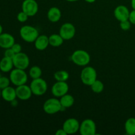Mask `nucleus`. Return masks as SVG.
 Wrapping results in <instances>:
<instances>
[{
    "label": "nucleus",
    "instance_id": "27",
    "mask_svg": "<svg viewBox=\"0 0 135 135\" xmlns=\"http://www.w3.org/2000/svg\"><path fill=\"white\" fill-rule=\"evenodd\" d=\"M131 25L132 24L131 23L129 20L120 22V27L124 31H127V30H130V28H131Z\"/></svg>",
    "mask_w": 135,
    "mask_h": 135
},
{
    "label": "nucleus",
    "instance_id": "38",
    "mask_svg": "<svg viewBox=\"0 0 135 135\" xmlns=\"http://www.w3.org/2000/svg\"><path fill=\"white\" fill-rule=\"evenodd\" d=\"M1 76H1V74H0V78H1Z\"/></svg>",
    "mask_w": 135,
    "mask_h": 135
},
{
    "label": "nucleus",
    "instance_id": "11",
    "mask_svg": "<svg viewBox=\"0 0 135 135\" xmlns=\"http://www.w3.org/2000/svg\"><path fill=\"white\" fill-rule=\"evenodd\" d=\"M80 123L75 118H69L65 121L63 125V129L67 134H75L79 131Z\"/></svg>",
    "mask_w": 135,
    "mask_h": 135
},
{
    "label": "nucleus",
    "instance_id": "17",
    "mask_svg": "<svg viewBox=\"0 0 135 135\" xmlns=\"http://www.w3.org/2000/svg\"><path fill=\"white\" fill-rule=\"evenodd\" d=\"M34 43V46L37 50H39V51H43V50H46L47 46L50 45L49 37L45 34L39 35Z\"/></svg>",
    "mask_w": 135,
    "mask_h": 135
},
{
    "label": "nucleus",
    "instance_id": "7",
    "mask_svg": "<svg viewBox=\"0 0 135 135\" xmlns=\"http://www.w3.org/2000/svg\"><path fill=\"white\" fill-rule=\"evenodd\" d=\"M79 132L81 135H94L96 134V125L91 119H86L80 124Z\"/></svg>",
    "mask_w": 135,
    "mask_h": 135
},
{
    "label": "nucleus",
    "instance_id": "21",
    "mask_svg": "<svg viewBox=\"0 0 135 135\" xmlns=\"http://www.w3.org/2000/svg\"><path fill=\"white\" fill-rule=\"evenodd\" d=\"M63 41L64 40L59 34H53L49 36V43L53 47H59L63 44Z\"/></svg>",
    "mask_w": 135,
    "mask_h": 135
},
{
    "label": "nucleus",
    "instance_id": "1",
    "mask_svg": "<svg viewBox=\"0 0 135 135\" xmlns=\"http://www.w3.org/2000/svg\"><path fill=\"white\" fill-rule=\"evenodd\" d=\"M39 32L34 26L25 25L20 29V36L25 42L28 43L34 42L39 36Z\"/></svg>",
    "mask_w": 135,
    "mask_h": 135
},
{
    "label": "nucleus",
    "instance_id": "22",
    "mask_svg": "<svg viewBox=\"0 0 135 135\" xmlns=\"http://www.w3.org/2000/svg\"><path fill=\"white\" fill-rule=\"evenodd\" d=\"M125 132L129 135H135V118L130 117L125 123Z\"/></svg>",
    "mask_w": 135,
    "mask_h": 135
},
{
    "label": "nucleus",
    "instance_id": "14",
    "mask_svg": "<svg viewBox=\"0 0 135 135\" xmlns=\"http://www.w3.org/2000/svg\"><path fill=\"white\" fill-rule=\"evenodd\" d=\"M113 13L116 19L119 22H121V21L129 20L130 11L126 6L121 5H119L115 9Z\"/></svg>",
    "mask_w": 135,
    "mask_h": 135
},
{
    "label": "nucleus",
    "instance_id": "29",
    "mask_svg": "<svg viewBox=\"0 0 135 135\" xmlns=\"http://www.w3.org/2000/svg\"><path fill=\"white\" fill-rule=\"evenodd\" d=\"M15 54H16L14 52V51L12 50L11 47H10V48L5 49V52H4V56L7 57L11 58V59H13V58L14 57Z\"/></svg>",
    "mask_w": 135,
    "mask_h": 135
},
{
    "label": "nucleus",
    "instance_id": "35",
    "mask_svg": "<svg viewBox=\"0 0 135 135\" xmlns=\"http://www.w3.org/2000/svg\"><path fill=\"white\" fill-rule=\"evenodd\" d=\"M3 33V26H1V25L0 24V34Z\"/></svg>",
    "mask_w": 135,
    "mask_h": 135
},
{
    "label": "nucleus",
    "instance_id": "34",
    "mask_svg": "<svg viewBox=\"0 0 135 135\" xmlns=\"http://www.w3.org/2000/svg\"><path fill=\"white\" fill-rule=\"evenodd\" d=\"M84 1L88 3H94L96 0H84Z\"/></svg>",
    "mask_w": 135,
    "mask_h": 135
},
{
    "label": "nucleus",
    "instance_id": "31",
    "mask_svg": "<svg viewBox=\"0 0 135 135\" xmlns=\"http://www.w3.org/2000/svg\"><path fill=\"white\" fill-rule=\"evenodd\" d=\"M129 21H130L132 25H135V10L133 9L132 11L130 12L129 17Z\"/></svg>",
    "mask_w": 135,
    "mask_h": 135
},
{
    "label": "nucleus",
    "instance_id": "25",
    "mask_svg": "<svg viewBox=\"0 0 135 135\" xmlns=\"http://www.w3.org/2000/svg\"><path fill=\"white\" fill-rule=\"evenodd\" d=\"M91 89L94 93L100 94L103 92L104 89V84L101 80H96L90 85Z\"/></svg>",
    "mask_w": 135,
    "mask_h": 135
},
{
    "label": "nucleus",
    "instance_id": "20",
    "mask_svg": "<svg viewBox=\"0 0 135 135\" xmlns=\"http://www.w3.org/2000/svg\"><path fill=\"white\" fill-rule=\"evenodd\" d=\"M59 101L63 109H66V108H71L73 105L75 103V99L72 95L66 94L60 98Z\"/></svg>",
    "mask_w": 135,
    "mask_h": 135
},
{
    "label": "nucleus",
    "instance_id": "3",
    "mask_svg": "<svg viewBox=\"0 0 135 135\" xmlns=\"http://www.w3.org/2000/svg\"><path fill=\"white\" fill-rule=\"evenodd\" d=\"M9 79L11 83L16 86H18L26 84L28 81V75L25 70L15 68V69H12L10 72Z\"/></svg>",
    "mask_w": 135,
    "mask_h": 135
},
{
    "label": "nucleus",
    "instance_id": "30",
    "mask_svg": "<svg viewBox=\"0 0 135 135\" xmlns=\"http://www.w3.org/2000/svg\"><path fill=\"white\" fill-rule=\"evenodd\" d=\"M11 49L14 51V52L15 53V54H18V53L21 52V51H22V47H21V46L19 44L15 43L12 46Z\"/></svg>",
    "mask_w": 135,
    "mask_h": 135
},
{
    "label": "nucleus",
    "instance_id": "4",
    "mask_svg": "<svg viewBox=\"0 0 135 135\" xmlns=\"http://www.w3.org/2000/svg\"><path fill=\"white\" fill-rule=\"evenodd\" d=\"M80 79L84 85L90 86L95 80H97L96 69L90 66H85L80 73Z\"/></svg>",
    "mask_w": 135,
    "mask_h": 135
},
{
    "label": "nucleus",
    "instance_id": "32",
    "mask_svg": "<svg viewBox=\"0 0 135 135\" xmlns=\"http://www.w3.org/2000/svg\"><path fill=\"white\" fill-rule=\"evenodd\" d=\"M55 134L56 135H67V133H66V132L63 130V128H62V129H59L58 131H57L56 133H55Z\"/></svg>",
    "mask_w": 135,
    "mask_h": 135
},
{
    "label": "nucleus",
    "instance_id": "9",
    "mask_svg": "<svg viewBox=\"0 0 135 135\" xmlns=\"http://www.w3.org/2000/svg\"><path fill=\"white\" fill-rule=\"evenodd\" d=\"M76 29L75 26L70 22L64 23L59 29V34L64 40H69L75 35Z\"/></svg>",
    "mask_w": 135,
    "mask_h": 135
},
{
    "label": "nucleus",
    "instance_id": "36",
    "mask_svg": "<svg viewBox=\"0 0 135 135\" xmlns=\"http://www.w3.org/2000/svg\"><path fill=\"white\" fill-rule=\"evenodd\" d=\"M67 1H69V2H75V1H79V0H66Z\"/></svg>",
    "mask_w": 135,
    "mask_h": 135
},
{
    "label": "nucleus",
    "instance_id": "13",
    "mask_svg": "<svg viewBox=\"0 0 135 135\" xmlns=\"http://www.w3.org/2000/svg\"><path fill=\"white\" fill-rule=\"evenodd\" d=\"M15 89L17 98L21 100L25 101L29 100L32 95L30 86L26 85V84L18 86Z\"/></svg>",
    "mask_w": 135,
    "mask_h": 135
},
{
    "label": "nucleus",
    "instance_id": "16",
    "mask_svg": "<svg viewBox=\"0 0 135 135\" xmlns=\"http://www.w3.org/2000/svg\"><path fill=\"white\" fill-rule=\"evenodd\" d=\"M1 98L5 101L9 102L13 101L17 98L16 89L10 86L3 88L1 90Z\"/></svg>",
    "mask_w": 135,
    "mask_h": 135
},
{
    "label": "nucleus",
    "instance_id": "33",
    "mask_svg": "<svg viewBox=\"0 0 135 135\" xmlns=\"http://www.w3.org/2000/svg\"><path fill=\"white\" fill-rule=\"evenodd\" d=\"M131 7L135 10V0H131Z\"/></svg>",
    "mask_w": 135,
    "mask_h": 135
},
{
    "label": "nucleus",
    "instance_id": "10",
    "mask_svg": "<svg viewBox=\"0 0 135 135\" xmlns=\"http://www.w3.org/2000/svg\"><path fill=\"white\" fill-rule=\"evenodd\" d=\"M22 11L28 17H33L38 11V4L36 0H24L22 3Z\"/></svg>",
    "mask_w": 135,
    "mask_h": 135
},
{
    "label": "nucleus",
    "instance_id": "8",
    "mask_svg": "<svg viewBox=\"0 0 135 135\" xmlns=\"http://www.w3.org/2000/svg\"><path fill=\"white\" fill-rule=\"evenodd\" d=\"M13 61L15 68L23 70L27 69L30 64V59L28 56L22 51L15 54L14 57L13 58Z\"/></svg>",
    "mask_w": 135,
    "mask_h": 135
},
{
    "label": "nucleus",
    "instance_id": "26",
    "mask_svg": "<svg viewBox=\"0 0 135 135\" xmlns=\"http://www.w3.org/2000/svg\"><path fill=\"white\" fill-rule=\"evenodd\" d=\"M10 83V79L7 78V76H1L0 78V88L2 90L6 87L9 86Z\"/></svg>",
    "mask_w": 135,
    "mask_h": 135
},
{
    "label": "nucleus",
    "instance_id": "28",
    "mask_svg": "<svg viewBox=\"0 0 135 135\" xmlns=\"http://www.w3.org/2000/svg\"><path fill=\"white\" fill-rule=\"evenodd\" d=\"M17 18V20H18L20 22H25L28 20V16L27 14H26L25 12L22 11L19 12V13H18Z\"/></svg>",
    "mask_w": 135,
    "mask_h": 135
},
{
    "label": "nucleus",
    "instance_id": "19",
    "mask_svg": "<svg viewBox=\"0 0 135 135\" xmlns=\"http://www.w3.org/2000/svg\"><path fill=\"white\" fill-rule=\"evenodd\" d=\"M14 67L13 59L4 56L0 61V70L3 73L11 72Z\"/></svg>",
    "mask_w": 135,
    "mask_h": 135
},
{
    "label": "nucleus",
    "instance_id": "23",
    "mask_svg": "<svg viewBox=\"0 0 135 135\" xmlns=\"http://www.w3.org/2000/svg\"><path fill=\"white\" fill-rule=\"evenodd\" d=\"M69 78V74L67 71L64 70H61L55 73L54 74V79L56 81H65L66 82Z\"/></svg>",
    "mask_w": 135,
    "mask_h": 135
},
{
    "label": "nucleus",
    "instance_id": "37",
    "mask_svg": "<svg viewBox=\"0 0 135 135\" xmlns=\"http://www.w3.org/2000/svg\"><path fill=\"white\" fill-rule=\"evenodd\" d=\"M1 98V89L0 88V98Z\"/></svg>",
    "mask_w": 135,
    "mask_h": 135
},
{
    "label": "nucleus",
    "instance_id": "18",
    "mask_svg": "<svg viewBox=\"0 0 135 135\" xmlns=\"http://www.w3.org/2000/svg\"><path fill=\"white\" fill-rule=\"evenodd\" d=\"M47 18L52 22H57L61 19V11L57 7H52L48 10L47 13Z\"/></svg>",
    "mask_w": 135,
    "mask_h": 135
},
{
    "label": "nucleus",
    "instance_id": "6",
    "mask_svg": "<svg viewBox=\"0 0 135 135\" xmlns=\"http://www.w3.org/2000/svg\"><path fill=\"white\" fill-rule=\"evenodd\" d=\"M43 109L47 114L53 115L61 111L63 108L59 100L57 98H49L44 104Z\"/></svg>",
    "mask_w": 135,
    "mask_h": 135
},
{
    "label": "nucleus",
    "instance_id": "5",
    "mask_svg": "<svg viewBox=\"0 0 135 135\" xmlns=\"http://www.w3.org/2000/svg\"><path fill=\"white\" fill-rule=\"evenodd\" d=\"M32 94L40 96L45 94L47 92V84L46 80L42 78L33 79L30 84Z\"/></svg>",
    "mask_w": 135,
    "mask_h": 135
},
{
    "label": "nucleus",
    "instance_id": "2",
    "mask_svg": "<svg viewBox=\"0 0 135 135\" xmlns=\"http://www.w3.org/2000/svg\"><path fill=\"white\" fill-rule=\"evenodd\" d=\"M71 60L76 65L85 67L90 61V55L85 50H78L73 53Z\"/></svg>",
    "mask_w": 135,
    "mask_h": 135
},
{
    "label": "nucleus",
    "instance_id": "15",
    "mask_svg": "<svg viewBox=\"0 0 135 135\" xmlns=\"http://www.w3.org/2000/svg\"><path fill=\"white\" fill-rule=\"evenodd\" d=\"M15 43V38L11 34L2 33L0 34V47L3 49L10 48Z\"/></svg>",
    "mask_w": 135,
    "mask_h": 135
},
{
    "label": "nucleus",
    "instance_id": "12",
    "mask_svg": "<svg viewBox=\"0 0 135 135\" xmlns=\"http://www.w3.org/2000/svg\"><path fill=\"white\" fill-rule=\"evenodd\" d=\"M69 85L65 81H57L51 88V93L55 98H61L68 93Z\"/></svg>",
    "mask_w": 135,
    "mask_h": 135
},
{
    "label": "nucleus",
    "instance_id": "24",
    "mask_svg": "<svg viewBox=\"0 0 135 135\" xmlns=\"http://www.w3.org/2000/svg\"><path fill=\"white\" fill-rule=\"evenodd\" d=\"M29 76L32 78V79H38L40 78L42 75V71L41 68L38 66L34 65L32 66L31 68L29 70Z\"/></svg>",
    "mask_w": 135,
    "mask_h": 135
}]
</instances>
